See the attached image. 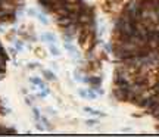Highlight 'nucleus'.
I'll list each match as a JSON object with an SVG mask.
<instances>
[{
    "instance_id": "nucleus-1",
    "label": "nucleus",
    "mask_w": 159,
    "mask_h": 137,
    "mask_svg": "<svg viewBox=\"0 0 159 137\" xmlns=\"http://www.w3.org/2000/svg\"><path fill=\"white\" fill-rule=\"evenodd\" d=\"M78 94L83 96V97H87V99H96V96H97V94L94 93V92H92V90H80Z\"/></svg>"
},
{
    "instance_id": "nucleus-2",
    "label": "nucleus",
    "mask_w": 159,
    "mask_h": 137,
    "mask_svg": "<svg viewBox=\"0 0 159 137\" xmlns=\"http://www.w3.org/2000/svg\"><path fill=\"white\" fill-rule=\"evenodd\" d=\"M41 40L43 41H47V43H53V41H56V37H55V34H52V33H43Z\"/></svg>"
},
{
    "instance_id": "nucleus-3",
    "label": "nucleus",
    "mask_w": 159,
    "mask_h": 137,
    "mask_svg": "<svg viewBox=\"0 0 159 137\" xmlns=\"http://www.w3.org/2000/svg\"><path fill=\"white\" fill-rule=\"evenodd\" d=\"M30 81L33 83V84H37V86H40V88H46V86L43 84V81L40 80L38 77H33V78H30Z\"/></svg>"
},
{
    "instance_id": "nucleus-4",
    "label": "nucleus",
    "mask_w": 159,
    "mask_h": 137,
    "mask_svg": "<svg viewBox=\"0 0 159 137\" xmlns=\"http://www.w3.org/2000/svg\"><path fill=\"white\" fill-rule=\"evenodd\" d=\"M43 74H44V77L47 78V80H56V77H55V74L52 72V71H43Z\"/></svg>"
},
{
    "instance_id": "nucleus-5",
    "label": "nucleus",
    "mask_w": 159,
    "mask_h": 137,
    "mask_svg": "<svg viewBox=\"0 0 159 137\" xmlns=\"http://www.w3.org/2000/svg\"><path fill=\"white\" fill-rule=\"evenodd\" d=\"M49 50H50V53L53 55V56H59V55H60V50H59L56 46H50V47H49Z\"/></svg>"
},
{
    "instance_id": "nucleus-6",
    "label": "nucleus",
    "mask_w": 159,
    "mask_h": 137,
    "mask_svg": "<svg viewBox=\"0 0 159 137\" xmlns=\"http://www.w3.org/2000/svg\"><path fill=\"white\" fill-rule=\"evenodd\" d=\"M65 47H66V50L69 52L71 55H75V47H74L71 43H65Z\"/></svg>"
},
{
    "instance_id": "nucleus-7",
    "label": "nucleus",
    "mask_w": 159,
    "mask_h": 137,
    "mask_svg": "<svg viewBox=\"0 0 159 137\" xmlns=\"http://www.w3.org/2000/svg\"><path fill=\"white\" fill-rule=\"evenodd\" d=\"M88 81L93 83V84H99V83H100V80H99V78H88Z\"/></svg>"
},
{
    "instance_id": "nucleus-8",
    "label": "nucleus",
    "mask_w": 159,
    "mask_h": 137,
    "mask_svg": "<svg viewBox=\"0 0 159 137\" xmlns=\"http://www.w3.org/2000/svg\"><path fill=\"white\" fill-rule=\"evenodd\" d=\"M97 124V121L96 120H90V121H87V125H96Z\"/></svg>"
},
{
    "instance_id": "nucleus-9",
    "label": "nucleus",
    "mask_w": 159,
    "mask_h": 137,
    "mask_svg": "<svg viewBox=\"0 0 159 137\" xmlns=\"http://www.w3.org/2000/svg\"><path fill=\"white\" fill-rule=\"evenodd\" d=\"M0 53H3V49H2V46H0Z\"/></svg>"
}]
</instances>
